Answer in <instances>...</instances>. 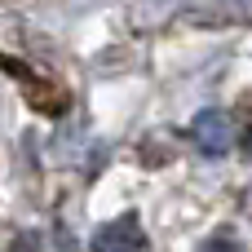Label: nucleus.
<instances>
[{
  "instance_id": "nucleus-1",
  "label": "nucleus",
  "mask_w": 252,
  "mask_h": 252,
  "mask_svg": "<svg viewBox=\"0 0 252 252\" xmlns=\"http://www.w3.org/2000/svg\"><path fill=\"white\" fill-rule=\"evenodd\" d=\"M190 142L204 151V155H226L230 146H235V120L221 111V106H208V111H199L195 120H190Z\"/></svg>"
},
{
  "instance_id": "nucleus-2",
  "label": "nucleus",
  "mask_w": 252,
  "mask_h": 252,
  "mask_svg": "<svg viewBox=\"0 0 252 252\" xmlns=\"http://www.w3.org/2000/svg\"><path fill=\"white\" fill-rule=\"evenodd\" d=\"M89 244H93V252H142L146 248V230H142L137 213H120V217L102 221Z\"/></svg>"
},
{
  "instance_id": "nucleus-3",
  "label": "nucleus",
  "mask_w": 252,
  "mask_h": 252,
  "mask_svg": "<svg viewBox=\"0 0 252 252\" xmlns=\"http://www.w3.org/2000/svg\"><path fill=\"white\" fill-rule=\"evenodd\" d=\"M199 252H244V244H235L230 235H213V239H204Z\"/></svg>"
},
{
  "instance_id": "nucleus-4",
  "label": "nucleus",
  "mask_w": 252,
  "mask_h": 252,
  "mask_svg": "<svg viewBox=\"0 0 252 252\" xmlns=\"http://www.w3.org/2000/svg\"><path fill=\"white\" fill-rule=\"evenodd\" d=\"M239 151H244V155H248V159H252V128H248V133H244V137H239Z\"/></svg>"
},
{
  "instance_id": "nucleus-5",
  "label": "nucleus",
  "mask_w": 252,
  "mask_h": 252,
  "mask_svg": "<svg viewBox=\"0 0 252 252\" xmlns=\"http://www.w3.org/2000/svg\"><path fill=\"white\" fill-rule=\"evenodd\" d=\"M244 213H248V221H252V190L244 195Z\"/></svg>"
},
{
  "instance_id": "nucleus-6",
  "label": "nucleus",
  "mask_w": 252,
  "mask_h": 252,
  "mask_svg": "<svg viewBox=\"0 0 252 252\" xmlns=\"http://www.w3.org/2000/svg\"><path fill=\"white\" fill-rule=\"evenodd\" d=\"M18 252H27V248H18Z\"/></svg>"
}]
</instances>
